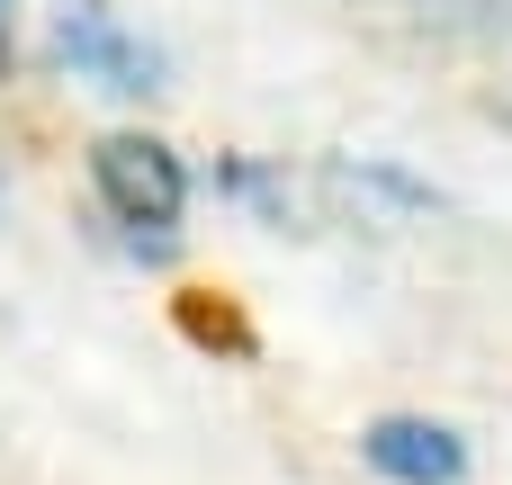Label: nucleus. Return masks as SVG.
<instances>
[{
	"label": "nucleus",
	"instance_id": "f257e3e1",
	"mask_svg": "<svg viewBox=\"0 0 512 485\" xmlns=\"http://www.w3.org/2000/svg\"><path fill=\"white\" fill-rule=\"evenodd\" d=\"M90 189H99V207H108L117 225H135V234H162V225H180V207H189V171H180V153L153 144V135H99V144H90Z\"/></svg>",
	"mask_w": 512,
	"mask_h": 485
},
{
	"label": "nucleus",
	"instance_id": "f03ea898",
	"mask_svg": "<svg viewBox=\"0 0 512 485\" xmlns=\"http://www.w3.org/2000/svg\"><path fill=\"white\" fill-rule=\"evenodd\" d=\"M54 45H63L72 81H99L108 99H153L162 90V54L144 36H126L117 9H99V0H63L54 9Z\"/></svg>",
	"mask_w": 512,
	"mask_h": 485
},
{
	"label": "nucleus",
	"instance_id": "7ed1b4c3",
	"mask_svg": "<svg viewBox=\"0 0 512 485\" xmlns=\"http://www.w3.org/2000/svg\"><path fill=\"white\" fill-rule=\"evenodd\" d=\"M360 450H369L378 477H396V485H459V477H468V441H459L450 423H423V414H387V423H369Z\"/></svg>",
	"mask_w": 512,
	"mask_h": 485
},
{
	"label": "nucleus",
	"instance_id": "20e7f679",
	"mask_svg": "<svg viewBox=\"0 0 512 485\" xmlns=\"http://www.w3.org/2000/svg\"><path fill=\"white\" fill-rule=\"evenodd\" d=\"M423 27L441 45H495L512 36V0H423Z\"/></svg>",
	"mask_w": 512,
	"mask_h": 485
},
{
	"label": "nucleus",
	"instance_id": "39448f33",
	"mask_svg": "<svg viewBox=\"0 0 512 485\" xmlns=\"http://www.w3.org/2000/svg\"><path fill=\"white\" fill-rule=\"evenodd\" d=\"M495 117H504V126H512V72H504V90H495Z\"/></svg>",
	"mask_w": 512,
	"mask_h": 485
},
{
	"label": "nucleus",
	"instance_id": "423d86ee",
	"mask_svg": "<svg viewBox=\"0 0 512 485\" xmlns=\"http://www.w3.org/2000/svg\"><path fill=\"white\" fill-rule=\"evenodd\" d=\"M405 9H423V0H405Z\"/></svg>",
	"mask_w": 512,
	"mask_h": 485
}]
</instances>
